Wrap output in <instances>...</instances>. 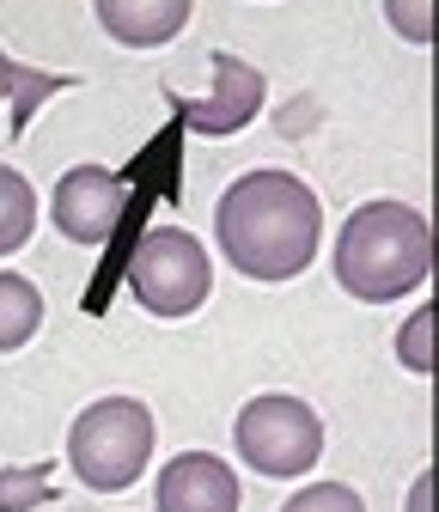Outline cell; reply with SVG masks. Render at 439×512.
I'll list each match as a JSON object with an SVG mask.
<instances>
[{
    "instance_id": "cell-1",
    "label": "cell",
    "mask_w": 439,
    "mask_h": 512,
    "mask_svg": "<svg viewBox=\"0 0 439 512\" xmlns=\"http://www.w3.org/2000/svg\"><path fill=\"white\" fill-rule=\"evenodd\" d=\"M214 244L250 281H293L324 244V202L293 171H244L214 208Z\"/></svg>"
},
{
    "instance_id": "cell-2",
    "label": "cell",
    "mask_w": 439,
    "mask_h": 512,
    "mask_svg": "<svg viewBox=\"0 0 439 512\" xmlns=\"http://www.w3.org/2000/svg\"><path fill=\"white\" fill-rule=\"evenodd\" d=\"M433 269V232L421 220V208L379 196V202H360L342 220L336 238V281L360 299V305H391L403 293H421Z\"/></svg>"
},
{
    "instance_id": "cell-3",
    "label": "cell",
    "mask_w": 439,
    "mask_h": 512,
    "mask_svg": "<svg viewBox=\"0 0 439 512\" xmlns=\"http://www.w3.org/2000/svg\"><path fill=\"white\" fill-rule=\"evenodd\" d=\"M153 439H159V427H153L147 403L98 397L68 427V470L86 488H98V494H122V488H135L141 470L153 464Z\"/></svg>"
},
{
    "instance_id": "cell-4",
    "label": "cell",
    "mask_w": 439,
    "mask_h": 512,
    "mask_svg": "<svg viewBox=\"0 0 439 512\" xmlns=\"http://www.w3.org/2000/svg\"><path fill=\"white\" fill-rule=\"evenodd\" d=\"M232 445L238 458L257 470V476H275V482H299L311 464L324 458V421L311 403L287 397V391H263L250 397L232 421Z\"/></svg>"
},
{
    "instance_id": "cell-5",
    "label": "cell",
    "mask_w": 439,
    "mask_h": 512,
    "mask_svg": "<svg viewBox=\"0 0 439 512\" xmlns=\"http://www.w3.org/2000/svg\"><path fill=\"white\" fill-rule=\"evenodd\" d=\"M129 293L153 317H190V311H202L208 293H214V263H208L202 238H190L183 226H153L135 244V256H129Z\"/></svg>"
},
{
    "instance_id": "cell-6",
    "label": "cell",
    "mask_w": 439,
    "mask_h": 512,
    "mask_svg": "<svg viewBox=\"0 0 439 512\" xmlns=\"http://www.w3.org/2000/svg\"><path fill=\"white\" fill-rule=\"evenodd\" d=\"M122 202H129V189H122L116 171L104 165H74V171H61L55 177V196H49V220L55 232L68 238V244H110L116 220H122Z\"/></svg>"
},
{
    "instance_id": "cell-7",
    "label": "cell",
    "mask_w": 439,
    "mask_h": 512,
    "mask_svg": "<svg viewBox=\"0 0 439 512\" xmlns=\"http://www.w3.org/2000/svg\"><path fill=\"white\" fill-rule=\"evenodd\" d=\"M263 104H269L263 68H250L232 49H214V92L208 98H177L183 122H190L196 135H238V128H250L263 116Z\"/></svg>"
},
{
    "instance_id": "cell-8",
    "label": "cell",
    "mask_w": 439,
    "mask_h": 512,
    "mask_svg": "<svg viewBox=\"0 0 439 512\" xmlns=\"http://www.w3.org/2000/svg\"><path fill=\"white\" fill-rule=\"evenodd\" d=\"M238 500H244V488H238L232 464L214 452H177L153 482L159 512H238Z\"/></svg>"
},
{
    "instance_id": "cell-9",
    "label": "cell",
    "mask_w": 439,
    "mask_h": 512,
    "mask_svg": "<svg viewBox=\"0 0 439 512\" xmlns=\"http://www.w3.org/2000/svg\"><path fill=\"white\" fill-rule=\"evenodd\" d=\"M196 0H92V13L110 43L122 49H165L183 25H190Z\"/></svg>"
},
{
    "instance_id": "cell-10",
    "label": "cell",
    "mask_w": 439,
    "mask_h": 512,
    "mask_svg": "<svg viewBox=\"0 0 439 512\" xmlns=\"http://www.w3.org/2000/svg\"><path fill=\"white\" fill-rule=\"evenodd\" d=\"M43 324V293L37 281L13 275V269H0V354H19Z\"/></svg>"
},
{
    "instance_id": "cell-11",
    "label": "cell",
    "mask_w": 439,
    "mask_h": 512,
    "mask_svg": "<svg viewBox=\"0 0 439 512\" xmlns=\"http://www.w3.org/2000/svg\"><path fill=\"white\" fill-rule=\"evenodd\" d=\"M31 232H37V189H31L25 171L0 165V256L25 250Z\"/></svg>"
},
{
    "instance_id": "cell-12",
    "label": "cell",
    "mask_w": 439,
    "mask_h": 512,
    "mask_svg": "<svg viewBox=\"0 0 439 512\" xmlns=\"http://www.w3.org/2000/svg\"><path fill=\"white\" fill-rule=\"evenodd\" d=\"M55 464H37V470H25V476H0V512H25V506H37V500H49L55 488Z\"/></svg>"
},
{
    "instance_id": "cell-13",
    "label": "cell",
    "mask_w": 439,
    "mask_h": 512,
    "mask_svg": "<svg viewBox=\"0 0 439 512\" xmlns=\"http://www.w3.org/2000/svg\"><path fill=\"white\" fill-rule=\"evenodd\" d=\"M281 512H366V500H360L348 482H311V488H299Z\"/></svg>"
},
{
    "instance_id": "cell-14",
    "label": "cell",
    "mask_w": 439,
    "mask_h": 512,
    "mask_svg": "<svg viewBox=\"0 0 439 512\" xmlns=\"http://www.w3.org/2000/svg\"><path fill=\"white\" fill-rule=\"evenodd\" d=\"M397 360H403L409 372H421V378L433 372V311H427V305L403 324V336H397Z\"/></svg>"
},
{
    "instance_id": "cell-15",
    "label": "cell",
    "mask_w": 439,
    "mask_h": 512,
    "mask_svg": "<svg viewBox=\"0 0 439 512\" xmlns=\"http://www.w3.org/2000/svg\"><path fill=\"white\" fill-rule=\"evenodd\" d=\"M385 19L403 43H415V49L433 43V0H385Z\"/></svg>"
},
{
    "instance_id": "cell-16",
    "label": "cell",
    "mask_w": 439,
    "mask_h": 512,
    "mask_svg": "<svg viewBox=\"0 0 439 512\" xmlns=\"http://www.w3.org/2000/svg\"><path fill=\"white\" fill-rule=\"evenodd\" d=\"M427 500H433V476H421V482H415V494H409V512H427Z\"/></svg>"
},
{
    "instance_id": "cell-17",
    "label": "cell",
    "mask_w": 439,
    "mask_h": 512,
    "mask_svg": "<svg viewBox=\"0 0 439 512\" xmlns=\"http://www.w3.org/2000/svg\"><path fill=\"white\" fill-rule=\"evenodd\" d=\"M13 68H19V61H13L7 49H0V98H7V86H13Z\"/></svg>"
}]
</instances>
